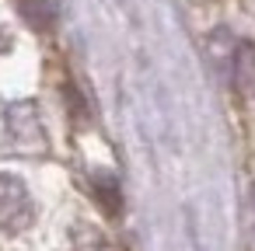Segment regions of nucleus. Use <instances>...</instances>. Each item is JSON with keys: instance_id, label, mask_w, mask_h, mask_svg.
Wrapping results in <instances>:
<instances>
[{"instance_id": "f257e3e1", "label": "nucleus", "mask_w": 255, "mask_h": 251, "mask_svg": "<svg viewBox=\"0 0 255 251\" xmlns=\"http://www.w3.org/2000/svg\"><path fill=\"white\" fill-rule=\"evenodd\" d=\"M32 223V195L21 178L0 174V230H25Z\"/></svg>"}, {"instance_id": "f03ea898", "label": "nucleus", "mask_w": 255, "mask_h": 251, "mask_svg": "<svg viewBox=\"0 0 255 251\" xmlns=\"http://www.w3.org/2000/svg\"><path fill=\"white\" fill-rule=\"evenodd\" d=\"M227 53H224V74L241 94H255V46L245 39H231L224 32Z\"/></svg>"}, {"instance_id": "7ed1b4c3", "label": "nucleus", "mask_w": 255, "mask_h": 251, "mask_svg": "<svg viewBox=\"0 0 255 251\" xmlns=\"http://www.w3.org/2000/svg\"><path fill=\"white\" fill-rule=\"evenodd\" d=\"M91 181H95V195H98V202H102V209L105 213H119V185H116V178L112 174H105V171H98V174H91Z\"/></svg>"}, {"instance_id": "20e7f679", "label": "nucleus", "mask_w": 255, "mask_h": 251, "mask_svg": "<svg viewBox=\"0 0 255 251\" xmlns=\"http://www.w3.org/2000/svg\"><path fill=\"white\" fill-rule=\"evenodd\" d=\"M60 251H109V244L91 230H77V234H70V241Z\"/></svg>"}, {"instance_id": "39448f33", "label": "nucleus", "mask_w": 255, "mask_h": 251, "mask_svg": "<svg viewBox=\"0 0 255 251\" xmlns=\"http://www.w3.org/2000/svg\"><path fill=\"white\" fill-rule=\"evenodd\" d=\"M252 216H255V199H252Z\"/></svg>"}]
</instances>
